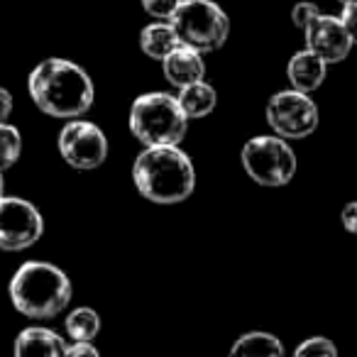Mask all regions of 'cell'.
<instances>
[{
  "label": "cell",
  "mask_w": 357,
  "mask_h": 357,
  "mask_svg": "<svg viewBox=\"0 0 357 357\" xmlns=\"http://www.w3.org/2000/svg\"><path fill=\"white\" fill-rule=\"evenodd\" d=\"M30 98L52 118H81L93 105L96 91L91 76L79 64L61 56H50L32 69L27 79Z\"/></svg>",
  "instance_id": "1"
},
{
  "label": "cell",
  "mask_w": 357,
  "mask_h": 357,
  "mask_svg": "<svg viewBox=\"0 0 357 357\" xmlns=\"http://www.w3.org/2000/svg\"><path fill=\"white\" fill-rule=\"evenodd\" d=\"M135 189L157 206L184 204L196 189V172L178 144L144 147L132 164Z\"/></svg>",
  "instance_id": "2"
},
{
  "label": "cell",
  "mask_w": 357,
  "mask_h": 357,
  "mask_svg": "<svg viewBox=\"0 0 357 357\" xmlns=\"http://www.w3.org/2000/svg\"><path fill=\"white\" fill-rule=\"evenodd\" d=\"M66 272L50 262H25L10 279V301L22 316L35 321L56 318L71 303Z\"/></svg>",
  "instance_id": "3"
},
{
  "label": "cell",
  "mask_w": 357,
  "mask_h": 357,
  "mask_svg": "<svg viewBox=\"0 0 357 357\" xmlns=\"http://www.w3.org/2000/svg\"><path fill=\"white\" fill-rule=\"evenodd\" d=\"M130 132L144 147L154 144H178L186 137L189 118L178 105V98L162 91L142 93L130 108Z\"/></svg>",
  "instance_id": "4"
},
{
  "label": "cell",
  "mask_w": 357,
  "mask_h": 357,
  "mask_svg": "<svg viewBox=\"0 0 357 357\" xmlns=\"http://www.w3.org/2000/svg\"><path fill=\"white\" fill-rule=\"evenodd\" d=\"M178 45L208 54L228 42L230 20L225 10L213 0H181L169 17Z\"/></svg>",
  "instance_id": "5"
},
{
  "label": "cell",
  "mask_w": 357,
  "mask_h": 357,
  "mask_svg": "<svg viewBox=\"0 0 357 357\" xmlns=\"http://www.w3.org/2000/svg\"><path fill=\"white\" fill-rule=\"evenodd\" d=\"M243 167L259 186H287L296 174V154L279 135H259L245 142Z\"/></svg>",
  "instance_id": "6"
},
{
  "label": "cell",
  "mask_w": 357,
  "mask_h": 357,
  "mask_svg": "<svg viewBox=\"0 0 357 357\" xmlns=\"http://www.w3.org/2000/svg\"><path fill=\"white\" fill-rule=\"evenodd\" d=\"M318 105L296 89L279 91L267 103V123L284 139H303L318 128Z\"/></svg>",
  "instance_id": "7"
},
{
  "label": "cell",
  "mask_w": 357,
  "mask_h": 357,
  "mask_svg": "<svg viewBox=\"0 0 357 357\" xmlns=\"http://www.w3.org/2000/svg\"><path fill=\"white\" fill-rule=\"evenodd\" d=\"M56 147L64 162L81 172L98 169L108 159V137L98 125L89 120L71 118V123L61 128Z\"/></svg>",
  "instance_id": "8"
},
{
  "label": "cell",
  "mask_w": 357,
  "mask_h": 357,
  "mask_svg": "<svg viewBox=\"0 0 357 357\" xmlns=\"http://www.w3.org/2000/svg\"><path fill=\"white\" fill-rule=\"evenodd\" d=\"M45 235L42 213L25 199L0 196V250L20 252Z\"/></svg>",
  "instance_id": "9"
},
{
  "label": "cell",
  "mask_w": 357,
  "mask_h": 357,
  "mask_svg": "<svg viewBox=\"0 0 357 357\" xmlns=\"http://www.w3.org/2000/svg\"><path fill=\"white\" fill-rule=\"evenodd\" d=\"M303 35H306V50L316 52L328 64L342 61L350 54L352 45H355L350 32H347L345 22H342L340 17L323 15V13L308 22Z\"/></svg>",
  "instance_id": "10"
},
{
  "label": "cell",
  "mask_w": 357,
  "mask_h": 357,
  "mask_svg": "<svg viewBox=\"0 0 357 357\" xmlns=\"http://www.w3.org/2000/svg\"><path fill=\"white\" fill-rule=\"evenodd\" d=\"M162 71H164V79L172 86H176V89H184V86L196 84V81H204L206 76L204 54L191 50V47L178 45L167 59H162Z\"/></svg>",
  "instance_id": "11"
},
{
  "label": "cell",
  "mask_w": 357,
  "mask_h": 357,
  "mask_svg": "<svg viewBox=\"0 0 357 357\" xmlns=\"http://www.w3.org/2000/svg\"><path fill=\"white\" fill-rule=\"evenodd\" d=\"M328 74V61H323L316 52L303 50L289 59L287 64V79L291 89L301 91V93H311V91L321 89Z\"/></svg>",
  "instance_id": "12"
},
{
  "label": "cell",
  "mask_w": 357,
  "mask_h": 357,
  "mask_svg": "<svg viewBox=\"0 0 357 357\" xmlns=\"http://www.w3.org/2000/svg\"><path fill=\"white\" fill-rule=\"evenodd\" d=\"M15 355H47V357H61L66 355V345L54 331L50 328H25L15 337Z\"/></svg>",
  "instance_id": "13"
},
{
  "label": "cell",
  "mask_w": 357,
  "mask_h": 357,
  "mask_svg": "<svg viewBox=\"0 0 357 357\" xmlns=\"http://www.w3.org/2000/svg\"><path fill=\"white\" fill-rule=\"evenodd\" d=\"M215 103H218V93L206 81H196V84L178 89V105H181V110H184L189 120H199L211 115Z\"/></svg>",
  "instance_id": "14"
},
{
  "label": "cell",
  "mask_w": 357,
  "mask_h": 357,
  "mask_svg": "<svg viewBox=\"0 0 357 357\" xmlns=\"http://www.w3.org/2000/svg\"><path fill=\"white\" fill-rule=\"evenodd\" d=\"M178 47V40L174 35L169 20H157L152 25H147L139 32V50L149 56V59H167L174 50Z\"/></svg>",
  "instance_id": "15"
},
{
  "label": "cell",
  "mask_w": 357,
  "mask_h": 357,
  "mask_svg": "<svg viewBox=\"0 0 357 357\" xmlns=\"http://www.w3.org/2000/svg\"><path fill=\"white\" fill-rule=\"evenodd\" d=\"M233 357H282L284 345L277 335L262 331L245 333L235 340V345L230 347Z\"/></svg>",
  "instance_id": "16"
},
{
  "label": "cell",
  "mask_w": 357,
  "mask_h": 357,
  "mask_svg": "<svg viewBox=\"0 0 357 357\" xmlns=\"http://www.w3.org/2000/svg\"><path fill=\"white\" fill-rule=\"evenodd\" d=\"M64 328L71 340H93L100 333V316L93 308H76L66 316Z\"/></svg>",
  "instance_id": "17"
},
{
  "label": "cell",
  "mask_w": 357,
  "mask_h": 357,
  "mask_svg": "<svg viewBox=\"0 0 357 357\" xmlns=\"http://www.w3.org/2000/svg\"><path fill=\"white\" fill-rule=\"evenodd\" d=\"M22 152V137L17 128L8 123H0V172L10 169L20 159Z\"/></svg>",
  "instance_id": "18"
},
{
  "label": "cell",
  "mask_w": 357,
  "mask_h": 357,
  "mask_svg": "<svg viewBox=\"0 0 357 357\" xmlns=\"http://www.w3.org/2000/svg\"><path fill=\"white\" fill-rule=\"evenodd\" d=\"M296 357H335L337 355V347L331 337H323V335H316V337H308L306 342L294 350Z\"/></svg>",
  "instance_id": "19"
},
{
  "label": "cell",
  "mask_w": 357,
  "mask_h": 357,
  "mask_svg": "<svg viewBox=\"0 0 357 357\" xmlns=\"http://www.w3.org/2000/svg\"><path fill=\"white\" fill-rule=\"evenodd\" d=\"M181 0H142V8L154 20H169Z\"/></svg>",
  "instance_id": "20"
},
{
  "label": "cell",
  "mask_w": 357,
  "mask_h": 357,
  "mask_svg": "<svg viewBox=\"0 0 357 357\" xmlns=\"http://www.w3.org/2000/svg\"><path fill=\"white\" fill-rule=\"evenodd\" d=\"M318 15H321V8H318L316 3H296L291 10V22L298 27V30H306L308 22Z\"/></svg>",
  "instance_id": "21"
},
{
  "label": "cell",
  "mask_w": 357,
  "mask_h": 357,
  "mask_svg": "<svg viewBox=\"0 0 357 357\" xmlns=\"http://www.w3.org/2000/svg\"><path fill=\"white\" fill-rule=\"evenodd\" d=\"M340 20L345 22V27H347V32H350L352 42L357 45V0H350V3H345V6H342Z\"/></svg>",
  "instance_id": "22"
},
{
  "label": "cell",
  "mask_w": 357,
  "mask_h": 357,
  "mask_svg": "<svg viewBox=\"0 0 357 357\" xmlns=\"http://www.w3.org/2000/svg\"><path fill=\"white\" fill-rule=\"evenodd\" d=\"M66 355L69 357H96L98 350L91 345V340H74V345H66Z\"/></svg>",
  "instance_id": "23"
},
{
  "label": "cell",
  "mask_w": 357,
  "mask_h": 357,
  "mask_svg": "<svg viewBox=\"0 0 357 357\" xmlns=\"http://www.w3.org/2000/svg\"><path fill=\"white\" fill-rule=\"evenodd\" d=\"M342 225H345L347 233L357 235V201H352V204H347L342 208Z\"/></svg>",
  "instance_id": "24"
},
{
  "label": "cell",
  "mask_w": 357,
  "mask_h": 357,
  "mask_svg": "<svg viewBox=\"0 0 357 357\" xmlns=\"http://www.w3.org/2000/svg\"><path fill=\"white\" fill-rule=\"evenodd\" d=\"M10 113H13V96L10 91L0 89V123H8Z\"/></svg>",
  "instance_id": "25"
},
{
  "label": "cell",
  "mask_w": 357,
  "mask_h": 357,
  "mask_svg": "<svg viewBox=\"0 0 357 357\" xmlns=\"http://www.w3.org/2000/svg\"><path fill=\"white\" fill-rule=\"evenodd\" d=\"M0 196H6V181H3V172H0Z\"/></svg>",
  "instance_id": "26"
},
{
  "label": "cell",
  "mask_w": 357,
  "mask_h": 357,
  "mask_svg": "<svg viewBox=\"0 0 357 357\" xmlns=\"http://www.w3.org/2000/svg\"><path fill=\"white\" fill-rule=\"evenodd\" d=\"M340 3H342V6H345V3H350V0H340Z\"/></svg>",
  "instance_id": "27"
}]
</instances>
